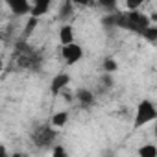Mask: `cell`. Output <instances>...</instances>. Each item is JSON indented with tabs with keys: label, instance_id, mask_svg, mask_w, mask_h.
Returning a JSON list of instances; mask_svg holds the SVG:
<instances>
[{
	"label": "cell",
	"instance_id": "52a82bcc",
	"mask_svg": "<svg viewBox=\"0 0 157 157\" xmlns=\"http://www.w3.org/2000/svg\"><path fill=\"white\" fill-rule=\"evenodd\" d=\"M76 98L82 105H93L94 104V94L89 91V89H80L76 93Z\"/></svg>",
	"mask_w": 157,
	"mask_h": 157
},
{
	"label": "cell",
	"instance_id": "7c38bea8",
	"mask_svg": "<svg viewBox=\"0 0 157 157\" xmlns=\"http://www.w3.org/2000/svg\"><path fill=\"white\" fill-rule=\"evenodd\" d=\"M142 2H144V0H126V10H129V11H137V10L142 6Z\"/></svg>",
	"mask_w": 157,
	"mask_h": 157
},
{
	"label": "cell",
	"instance_id": "5bb4252c",
	"mask_svg": "<svg viewBox=\"0 0 157 157\" xmlns=\"http://www.w3.org/2000/svg\"><path fill=\"white\" fill-rule=\"evenodd\" d=\"M37 21H39L37 17H30V21H28V28H26V33H30V32H32V30L35 28V24H37Z\"/></svg>",
	"mask_w": 157,
	"mask_h": 157
},
{
	"label": "cell",
	"instance_id": "2e32d148",
	"mask_svg": "<svg viewBox=\"0 0 157 157\" xmlns=\"http://www.w3.org/2000/svg\"><path fill=\"white\" fill-rule=\"evenodd\" d=\"M70 2H72L74 6H87L89 0H70Z\"/></svg>",
	"mask_w": 157,
	"mask_h": 157
},
{
	"label": "cell",
	"instance_id": "30bf717a",
	"mask_svg": "<svg viewBox=\"0 0 157 157\" xmlns=\"http://www.w3.org/2000/svg\"><path fill=\"white\" fill-rule=\"evenodd\" d=\"M139 155L140 157H157V146L155 144H144L142 148H139Z\"/></svg>",
	"mask_w": 157,
	"mask_h": 157
},
{
	"label": "cell",
	"instance_id": "277c9868",
	"mask_svg": "<svg viewBox=\"0 0 157 157\" xmlns=\"http://www.w3.org/2000/svg\"><path fill=\"white\" fill-rule=\"evenodd\" d=\"M6 4L15 15H30V10H32L30 0H6Z\"/></svg>",
	"mask_w": 157,
	"mask_h": 157
},
{
	"label": "cell",
	"instance_id": "5b68a950",
	"mask_svg": "<svg viewBox=\"0 0 157 157\" xmlns=\"http://www.w3.org/2000/svg\"><path fill=\"white\" fill-rule=\"evenodd\" d=\"M50 2L52 0H33V6H32V10H30V17H43L46 11H48V8H50Z\"/></svg>",
	"mask_w": 157,
	"mask_h": 157
},
{
	"label": "cell",
	"instance_id": "4fadbf2b",
	"mask_svg": "<svg viewBox=\"0 0 157 157\" xmlns=\"http://www.w3.org/2000/svg\"><path fill=\"white\" fill-rule=\"evenodd\" d=\"M96 2H98L102 8H105V10H115L118 0H96Z\"/></svg>",
	"mask_w": 157,
	"mask_h": 157
},
{
	"label": "cell",
	"instance_id": "8fae6325",
	"mask_svg": "<svg viewBox=\"0 0 157 157\" xmlns=\"http://www.w3.org/2000/svg\"><path fill=\"white\" fill-rule=\"evenodd\" d=\"M102 67H104V70H105V72H109V74L118 70V63H117L113 57H107V59L104 61V65H102Z\"/></svg>",
	"mask_w": 157,
	"mask_h": 157
},
{
	"label": "cell",
	"instance_id": "7a4b0ae2",
	"mask_svg": "<svg viewBox=\"0 0 157 157\" xmlns=\"http://www.w3.org/2000/svg\"><path fill=\"white\" fill-rule=\"evenodd\" d=\"M61 57L67 65H76L78 61H80L83 57V50L80 44L76 43H68V44H63L61 48Z\"/></svg>",
	"mask_w": 157,
	"mask_h": 157
},
{
	"label": "cell",
	"instance_id": "6da1fadb",
	"mask_svg": "<svg viewBox=\"0 0 157 157\" xmlns=\"http://www.w3.org/2000/svg\"><path fill=\"white\" fill-rule=\"evenodd\" d=\"M157 118V109L155 104L148 98H144L142 102H139L137 109H135V120H133V128H142L150 122H153Z\"/></svg>",
	"mask_w": 157,
	"mask_h": 157
},
{
	"label": "cell",
	"instance_id": "3957f363",
	"mask_svg": "<svg viewBox=\"0 0 157 157\" xmlns=\"http://www.w3.org/2000/svg\"><path fill=\"white\" fill-rule=\"evenodd\" d=\"M68 83H70V74L61 72V74L54 76V80L50 82V91H52V94H59Z\"/></svg>",
	"mask_w": 157,
	"mask_h": 157
},
{
	"label": "cell",
	"instance_id": "e0dca14e",
	"mask_svg": "<svg viewBox=\"0 0 157 157\" xmlns=\"http://www.w3.org/2000/svg\"><path fill=\"white\" fill-rule=\"evenodd\" d=\"M0 155H8V151H6V148H4V146H0Z\"/></svg>",
	"mask_w": 157,
	"mask_h": 157
},
{
	"label": "cell",
	"instance_id": "9a60e30c",
	"mask_svg": "<svg viewBox=\"0 0 157 157\" xmlns=\"http://www.w3.org/2000/svg\"><path fill=\"white\" fill-rule=\"evenodd\" d=\"M52 153H54V157H65V155H67V151H65L61 146H56V148L52 150Z\"/></svg>",
	"mask_w": 157,
	"mask_h": 157
},
{
	"label": "cell",
	"instance_id": "ba28073f",
	"mask_svg": "<svg viewBox=\"0 0 157 157\" xmlns=\"http://www.w3.org/2000/svg\"><path fill=\"white\" fill-rule=\"evenodd\" d=\"M72 13H74V4L70 2V0H65V2L61 4V8H59V19L67 21Z\"/></svg>",
	"mask_w": 157,
	"mask_h": 157
},
{
	"label": "cell",
	"instance_id": "9c48e42d",
	"mask_svg": "<svg viewBox=\"0 0 157 157\" xmlns=\"http://www.w3.org/2000/svg\"><path fill=\"white\" fill-rule=\"evenodd\" d=\"M67 122H68V113L67 111H59L52 117V126H56V128H63Z\"/></svg>",
	"mask_w": 157,
	"mask_h": 157
},
{
	"label": "cell",
	"instance_id": "8992f818",
	"mask_svg": "<svg viewBox=\"0 0 157 157\" xmlns=\"http://www.w3.org/2000/svg\"><path fill=\"white\" fill-rule=\"evenodd\" d=\"M59 43H61V46L68 44V43H74V28H72V24H63L59 28Z\"/></svg>",
	"mask_w": 157,
	"mask_h": 157
},
{
	"label": "cell",
	"instance_id": "ac0fdd59",
	"mask_svg": "<svg viewBox=\"0 0 157 157\" xmlns=\"http://www.w3.org/2000/svg\"><path fill=\"white\" fill-rule=\"evenodd\" d=\"M2 68H4V63H2V59H0V72H2Z\"/></svg>",
	"mask_w": 157,
	"mask_h": 157
}]
</instances>
